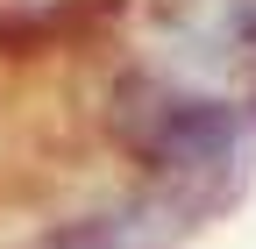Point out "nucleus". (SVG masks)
Masks as SVG:
<instances>
[{"label": "nucleus", "instance_id": "f257e3e1", "mask_svg": "<svg viewBox=\"0 0 256 249\" xmlns=\"http://www.w3.org/2000/svg\"><path fill=\"white\" fill-rule=\"evenodd\" d=\"M100 128L150 178L156 206L185 214V221L220 214L242 192V142H249L242 107L206 92V86H192V78H178V72H164V64L114 72Z\"/></svg>", "mask_w": 256, "mask_h": 249}, {"label": "nucleus", "instance_id": "f03ea898", "mask_svg": "<svg viewBox=\"0 0 256 249\" xmlns=\"http://www.w3.org/2000/svg\"><path fill=\"white\" fill-rule=\"evenodd\" d=\"M156 43L185 72H256V0H171L156 8Z\"/></svg>", "mask_w": 256, "mask_h": 249}, {"label": "nucleus", "instance_id": "7ed1b4c3", "mask_svg": "<svg viewBox=\"0 0 256 249\" xmlns=\"http://www.w3.org/2000/svg\"><path fill=\"white\" fill-rule=\"evenodd\" d=\"M36 249H136V228L114 214H78V221H57L50 235H36Z\"/></svg>", "mask_w": 256, "mask_h": 249}]
</instances>
